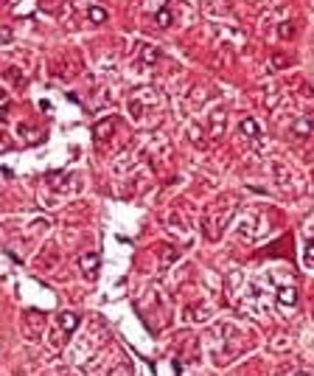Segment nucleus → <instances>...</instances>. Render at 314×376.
Returning a JSON list of instances; mask_svg holds the SVG:
<instances>
[{
    "mask_svg": "<svg viewBox=\"0 0 314 376\" xmlns=\"http://www.w3.org/2000/svg\"><path fill=\"white\" fill-rule=\"evenodd\" d=\"M76 326H78V314L76 312H62L59 317H56V331L54 334H59V337H71Z\"/></svg>",
    "mask_w": 314,
    "mask_h": 376,
    "instance_id": "f257e3e1",
    "label": "nucleus"
},
{
    "mask_svg": "<svg viewBox=\"0 0 314 376\" xmlns=\"http://www.w3.org/2000/svg\"><path fill=\"white\" fill-rule=\"evenodd\" d=\"M81 273L87 275V278H95V273H98V253H87V256H81Z\"/></svg>",
    "mask_w": 314,
    "mask_h": 376,
    "instance_id": "f03ea898",
    "label": "nucleus"
},
{
    "mask_svg": "<svg viewBox=\"0 0 314 376\" xmlns=\"http://www.w3.org/2000/svg\"><path fill=\"white\" fill-rule=\"evenodd\" d=\"M278 303L286 306V309H295V303H298V292H295V286H281V289H278Z\"/></svg>",
    "mask_w": 314,
    "mask_h": 376,
    "instance_id": "7ed1b4c3",
    "label": "nucleus"
},
{
    "mask_svg": "<svg viewBox=\"0 0 314 376\" xmlns=\"http://www.w3.org/2000/svg\"><path fill=\"white\" fill-rule=\"evenodd\" d=\"M241 132L247 135V138H252V141H258L261 138V129H258V124H255L252 118H244L241 121Z\"/></svg>",
    "mask_w": 314,
    "mask_h": 376,
    "instance_id": "20e7f679",
    "label": "nucleus"
},
{
    "mask_svg": "<svg viewBox=\"0 0 314 376\" xmlns=\"http://www.w3.org/2000/svg\"><path fill=\"white\" fill-rule=\"evenodd\" d=\"M295 376H312V374H306V371H303V374H295Z\"/></svg>",
    "mask_w": 314,
    "mask_h": 376,
    "instance_id": "39448f33",
    "label": "nucleus"
}]
</instances>
